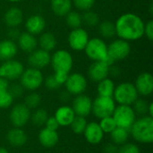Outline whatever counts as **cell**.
Returning <instances> with one entry per match:
<instances>
[{
	"instance_id": "19",
	"label": "cell",
	"mask_w": 153,
	"mask_h": 153,
	"mask_svg": "<svg viewBox=\"0 0 153 153\" xmlns=\"http://www.w3.org/2000/svg\"><path fill=\"white\" fill-rule=\"evenodd\" d=\"M46 20L39 14H33L30 16L25 22V28L27 32L36 36L43 32L46 28Z\"/></svg>"
},
{
	"instance_id": "50",
	"label": "cell",
	"mask_w": 153,
	"mask_h": 153,
	"mask_svg": "<svg viewBox=\"0 0 153 153\" xmlns=\"http://www.w3.org/2000/svg\"><path fill=\"white\" fill-rule=\"evenodd\" d=\"M148 116L153 117V103L149 104V108H148Z\"/></svg>"
},
{
	"instance_id": "14",
	"label": "cell",
	"mask_w": 153,
	"mask_h": 153,
	"mask_svg": "<svg viewBox=\"0 0 153 153\" xmlns=\"http://www.w3.org/2000/svg\"><path fill=\"white\" fill-rule=\"evenodd\" d=\"M51 55L49 52H47L41 48H36L30 53L28 56V63L30 67L42 69L50 65Z\"/></svg>"
},
{
	"instance_id": "40",
	"label": "cell",
	"mask_w": 153,
	"mask_h": 153,
	"mask_svg": "<svg viewBox=\"0 0 153 153\" xmlns=\"http://www.w3.org/2000/svg\"><path fill=\"white\" fill-rule=\"evenodd\" d=\"M117 153H141L140 148L132 143H126L118 148Z\"/></svg>"
},
{
	"instance_id": "15",
	"label": "cell",
	"mask_w": 153,
	"mask_h": 153,
	"mask_svg": "<svg viewBox=\"0 0 153 153\" xmlns=\"http://www.w3.org/2000/svg\"><path fill=\"white\" fill-rule=\"evenodd\" d=\"M91 106H92L91 99L89 96L84 95L82 93V94L77 95L74 99L72 108L75 116L86 117L91 113Z\"/></svg>"
},
{
	"instance_id": "53",
	"label": "cell",
	"mask_w": 153,
	"mask_h": 153,
	"mask_svg": "<svg viewBox=\"0 0 153 153\" xmlns=\"http://www.w3.org/2000/svg\"><path fill=\"white\" fill-rule=\"evenodd\" d=\"M42 1H50V0H42Z\"/></svg>"
},
{
	"instance_id": "7",
	"label": "cell",
	"mask_w": 153,
	"mask_h": 153,
	"mask_svg": "<svg viewBox=\"0 0 153 153\" xmlns=\"http://www.w3.org/2000/svg\"><path fill=\"white\" fill-rule=\"evenodd\" d=\"M20 79V84L24 90L34 91L38 90L44 82V77L39 69L30 67L24 69Z\"/></svg>"
},
{
	"instance_id": "47",
	"label": "cell",
	"mask_w": 153,
	"mask_h": 153,
	"mask_svg": "<svg viewBox=\"0 0 153 153\" xmlns=\"http://www.w3.org/2000/svg\"><path fill=\"white\" fill-rule=\"evenodd\" d=\"M108 74H110V75L114 76V77H117V76H118L120 74V70H119L118 67H117L114 65H112L109 66V73H108Z\"/></svg>"
},
{
	"instance_id": "34",
	"label": "cell",
	"mask_w": 153,
	"mask_h": 153,
	"mask_svg": "<svg viewBox=\"0 0 153 153\" xmlns=\"http://www.w3.org/2000/svg\"><path fill=\"white\" fill-rule=\"evenodd\" d=\"M82 23H85L87 26L94 27L99 25L100 23V17L98 13L91 10L85 11L83 14H82Z\"/></svg>"
},
{
	"instance_id": "43",
	"label": "cell",
	"mask_w": 153,
	"mask_h": 153,
	"mask_svg": "<svg viewBox=\"0 0 153 153\" xmlns=\"http://www.w3.org/2000/svg\"><path fill=\"white\" fill-rule=\"evenodd\" d=\"M59 126H59V124H58V122L55 117H48L46 123H45V127L48 129H50V130L57 131Z\"/></svg>"
},
{
	"instance_id": "13",
	"label": "cell",
	"mask_w": 153,
	"mask_h": 153,
	"mask_svg": "<svg viewBox=\"0 0 153 153\" xmlns=\"http://www.w3.org/2000/svg\"><path fill=\"white\" fill-rule=\"evenodd\" d=\"M89 39V33L86 30L82 29V27L73 29L68 35L69 47L77 52L84 50Z\"/></svg>"
},
{
	"instance_id": "22",
	"label": "cell",
	"mask_w": 153,
	"mask_h": 153,
	"mask_svg": "<svg viewBox=\"0 0 153 153\" xmlns=\"http://www.w3.org/2000/svg\"><path fill=\"white\" fill-rule=\"evenodd\" d=\"M56 119L57 120L58 124L60 126H69L72 123V121L74 120L75 114L72 108V107L67 106V105H64L59 107L55 113Z\"/></svg>"
},
{
	"instance_id": "49",
	"label": "cell",
	"mask_w": 153,
	"mask_h": 153,
	"mask_svg": "<svg viewBox=\"0 0 153 153\" xmlns=\"http://www.w3.org/2000/svg\"><path fill=\"white\" fill-rule=\"evenodd\" d=\"M9 35L11 36V39H10L13 40V38H15L17 39V38L19 37L20 33L18 32V30H16V28H11L10 29V31H9Z\"/></svg>"
},
{
	"instance_id": "29",
	"label": "cell",
	"mask_w": 153,
	"mask_h": 153,
	"mask_svg": "<svg viewBox=\"0 0 153 153\" xmlns=\"http://www.w3.org/2000/svg\"><path fill=\"white\" fill-rule=\"evenodd\" d=\"M129 135H130L129 130L121 128V127H117V126L110 133V136H111V140H112L113 143H115L117 146L118 145L121 146V145L126 143L129 139Z\"/></svg>"
},
{
	"instance_id": "44",
	"label": "cell",
	"mask_w": 153,
	"mask_h": 153,
	"mask_svg": "<svg viewBox=\"0 0 153 153\" xmlns=\"http://www.w3.org/2000/svg\"><path fill=\"white\" fill-rule=\"evenodd\" d=\"M144 36L149 40L153 39V22L152 20L148 21L144 25Z\"/></svg>"
},
{
	"instance_id": "35",
	"label": "cell",
	"mask_w": 153,
	"mask_h": 153,
	"mask_svg": "<svg viewBox=\"0 0 153 153\" xmlns=\"http://www.w3.org/2000/svg\"><path fill=\"white\" fill-rule=\"evenodd\" d=\"M149 102L143 99H137L133 103V109L135 112L136 115L141 116H146L148 115V108H149Z\"/></svg>"
},
{
	"instance_id": "41",
	"label": "cell",
	"mask_w": 153,
	"mask_h": 153,
	"mask_svg": "<svg viewBox=\"0 0 153 153\" xmlns=\"http://www.w3.org/2000/svg\"><path fill=\"white\" fill-rule=\"evenodd\" d=\"M10 94L13 96V98H20L22 96L24 89L21 84H17V83H13L12 85H9L8 90H7Z\"/></svg>"
},
{
	"instance_id": "21",
	"label": "cell",
	"mask_w": 153,
	"mask_h": 153,
	"mask_svg": "<svg viewBox=\"0 0 153 153\" xmlns=\"http://www.w3.org/2000/svg\"><path fill=\"white\" fill-rule=\"evenodd\" d=\"M6 139L8 143L14 147V148H19L23 146L27 141H28V136L22 128L18 127H13V129L9 130L6 135Z\"/></svg>"
},
{
	"instance_id": "28",
	"label": "cell",
	"mask_w": 153,
	"mask_h": 153,
	"mask_svg": "<svg viewBox=\"0 0 153 153\" xmlns=\"http://www.w3.org/2000/svg\"><path fill=\"white\" fill-rule=\"evenodd\" d=\"M115 88H116V85H115L113 80L107 77V78H105V79H103L98 82L97 91H98L99 96L112 97L113 98Z\"/></svg>"
},
{
	"instance_id": "23",
	"label": "cell",
	"mask_w": 153,
	"mask_h": 153,
	"mask_svg": "<svg viewBox=\"0 0 153 153\" xmlns=\"http://www.w3.org/2000/svg\"><path fill=\"white\" fill-rule=\"evenodd\" d=\"M18 53L17 44L12 39H4L0 41V61L13 59Z\"/></svg>"
},
{
	"instance_id": "38",
	"label": "cell",
	"mask_w": 153,
	"mask_h": 153,
	"mask_svg": "<svg viewBox=\"0 0 153 153\" xmlns=\"http://www.w3.org/2000/svg\"><path fill=\"white\" fill-rule=\"evenodd\" d=\"M72 2L73 5H74L78 10L85 12L91 9L96 0H72Z\"/></svg>"
},
{
	"instance_id": "31",
	"label": "cell",
	"mask_w": 153,
	"mask_h": 153,
	"mask_svg": "<svg viewBox=\"0 0 153 153\" xmlns=\"http://www.w3.org/2000/svg\"><path fill=\"white\" fill-rule=\"evenodd\" d=\"M66 24L73 30L82 27V14L77 11H70L65 16Z\"/></svg>"
},
{
	"instance_id": "10",
	"label": "cell",
	"mask_w": 153,
	"mask_h": 153,
	"mask_svg": "<svg viewBox=\"0 0 153 153\" xmlns=\"http://www.w3.org/2000/svg\"><path fill=\"white\" fill-rule=\"evenodd\" d=\"M23 71V64L15 59L4 61L0 65V77L7 80L8 82L19 79Z\"/></svg>"
},
{
	"instance_id": "16",
	"label": "cell",
	"mask_w": 153,
	"mask_h": 153,
	"mask_svg": "<svg viewBox=\"0 0 153 153\" xmlns=\"http://www.w3.org/2000/svg\"><path fill=\"white\" fill-rule=\"evenodd\" d=\"M109 66L106 61H94L88 68L89 78L95 82L107 78L109 75Z\"/></svg>"
},
{
	"instance_id": "6",
	"label": "cell",
	"mask_w": 153,
	"mask_h": 153,
	"mask_svg": "<svg viewBox=\"0 0 153 153\" xmlns=\"http://www.w3.org/2000/svg\"><path fill=\"white\" fill-rule=\"evenodd\" d=\"M83 51L93 62L105 61L108 58V45L100 38L90 39Z\"/></svg>"
},
{
	"instance_id": "18",
	"label": "cell",
	"mask_w": 153,
	"mask_h": 153,
	"mask_svg": "<svg viewBox=\"0 0 153 153\" xmlns=\"http://www.w3.org/2000/svg\"><path fill=\"white\" fill-rule=\"evenodd\" d=\"M83 135L85 140L91 144H99L101 143L104 137V133L101 130L99 123L91 122L88 123L85 130L83 132Z\"/></svg>"
},
{
	"instance_id": "46",
	"label": "cell",
	"mask_w": 153,
	"mask_h": 153,
	"mask_svg": "<svg viewBox=\"0 0 153 153\" xmlns=\"http://www.w3.org/2000/svg\"><path fill=\"white\" fill-rule=\"evenodd\" d=\"M117 152H118V147L115 143H108L104 148L105 153H117Z\"/></svg>"
},
{
	"instance_id": "11",
	"label": "cell",
	"mask_w": 153,
	"mask_h": 153,
	"mask_svg": "<svg viewBox=\"0 0 153 153\" xmlns=\"http://www.w3.org/2000/svg\"><path fill=\"white\" fill-rule=\"evenodd\" d=\"M65 86L66 91L71 95H80L82 94L88 86V81L86 77L80 73L69 74L68 77L64 84Z\"/></svg>"
},
{
	"instance_id": "32",
	"label": "cell",
	"mask_w": 153,
	"mask_h": 153,
	"mask_svg": "<svg viewBox=\"0 0 153 153\" xmlns=\"http://www.w3.org/2000/svg\"><path fill=\"white\" fill-rule=\"evenodd\" d=\"M48 117L47 110L44 108H37L32 114H30V120L36 126H43Z\"/></svg>"
},
{
	"instance_id": "9",
	"label": "cell",
	"mask_w": 153,
	"mask_h": 153,
	"mask_svg": "<svg viewBox=\"0 0 153 153\" xmlns=\"http://www.w3.org/2000/svg\"><path fill=\"white\" fill-rule=\"evenodd\" d=\"M131 53V45L129 41L122 39H117L108 45V56L113 62L126 59Z\"/></svg>"
},
{
	"instance_id": "30",
	"label": "cell",
	"mask_w": 153,
	"mask_h": 153,
	"mask_svg": "<svg viewBox=\"0 0 153 153\" xmlns=\"http://www.w3.org/2000/svg\"><path fill=\"white\" fill-rule=\"evenodd\" d=\"M99 32L100 35L103 39H113L116 34V27H115V22H112L110 21H103L99 23Z\"/></svg>"
},
{
	"instance_id": "42",
	"label": "cell",
	"mask_w": 153,
	"mask_h": 153,
	"mask_svg": "<svg viewBox=\"0 0 153 153\" xmlns=\"http://www.w3.org/2000/svg\"><path fill=\"white\" fill-rule=\"evenodd\" d=\"M45 85H46V87H47L48 90H50V91H56V90L59 89L60 86H61V85L57 82V81L56 80L54 74L48 75V76L46 78V80H45Z\"/></svg>"
},
{
	"instance_id": "2",
	"label": "cell",
	"mask_w": 153,
	"mask_h": 153,
	"mask_svg": "<svg viewBox=\"0 0 153 153\" xmlns=\"http://www.w3.org/2000/svg\"><path fill=\"white\" fill-rule=\"evenodd\" d=\"M129 132L133 138L141 143H152L153 142V117L146 115L136 119Z\"/></svg>"
},
{
	"instance_id": "48",
	"label": "cell",
	"mask_w": 153,
	"mask_h": 153,
	"mask_svg": "<svg viewBox=\"0 0 153 153\" xmlns=\"http://www.w3.org/2000/svg\"><path fill=\"white\" fill-rule=\"evenodd\" d=\"M9 87V82L2 77H0V92L4 91H7Z\"/></svg>"
},
{
	"instance_id": "3",
	"label": "cell",
	"mask_w": 153,
	"mask_h": 153,
	"mask_svg": "<svg viewBox=\"0 0 153 153\" xmlns=\"http://www.w3.org/2000/svg\"><path fill=\"white\" fill-rule=\"evenodd\" d=\"M139 98V94L135 89V86L132 82H122L116 86L113 99L118 105L132 106L133 103Z\"/></svg>"
},
{
	"instance_id": "36",
	"label": "cell",
	"mask_w": 153,
	"mask_h": 153,
	"mask_svg": "<svg viewBox=\"0 0 153 153\" xmlns=\"http://www.w3.org/2000/svg\"><path fill=\"white\" fill-rule=\"evenodd\" d=\"M41 102V97L39 93L32 91L31 93L28 94L25 97L24 100V104L27 108H29L30 109H34L37 108L39 104Z\"/></svg>"
},
{
	"instance_id": "8",
	"label": "cell",
	"mask_w": 153,
	"mask_h": 153,
	"mask_svg": "<svg viewBox=\"0 0 153 153\" xmlns=\"http://www.w3.org/2000/svg\"><path fill=\"white\" fill-rule=\"evenodd\" d=\"M116 107V102L112 97L98 96L94 100H92L91 113L96 117L101 119L103 117L112 116Z\"/></svg>"
},
{
	"instance_id": "33",
	"label": "cell",
	"mask_w": 153,
	"mask_h": 153,
	"mask_svg": "<svg viewBox=\"0 0 153 153\" xmlns=\"http://www.w3.org/2000/svg\"><path fill=\"white\" fill-rule=\"evenodd\" d=\"M87 124L88 123H87V120L85 117H80V116H75L69 126H71V129L74 134H83Z\"/></svg>"
},
{
	"instance_id": "26",
	"label": "cell",
	"mask_w": 153,
	"mask_h": 153,
	"mask_svg": "<svg viewBox=\"0 0 153 153\" xmlns=\"http://www.w3.org/2000/svg\"><path fill=\"white\" fill-rule=\"evenodd\" d=\"M50 6L52 12L60 17H65L70 11H72V0H50Z\"/></svg>"
},
{
	"instance_id": "5",
	"label": "cell",
	"mask_w": 153,
	"mask_h": 153,
	"mask_svg": "<svg viewBox=\"0 0 153 153\" xmlns=\"http://www.w3.org/2000/svg\"><path fill=\"white\" fill-rule=\"evenodd\" d=\"M112 117L117 127L130 130L131 126L136 120V114L132 106L118 105L115 108Z\"/></svg>"
},
{
	"instance_id": "27",
	"label": "cell",
	"mask_w": 153,
	"mask_h": 153,
	"mask_svg": "<svg viewBox=\"0 0 153 153\" xmlns=\"http://www.w3.org/2000/svg\"><path fill=\"white\" fill-rule=\"evenodd\" d=\"M39 35L40 36L38 41V45H39L40 48L49 53L53 51L56 48L57 43L55 35L51 32H44Z\"/></svg>"
},
{
	"instance_id": "51",
	"label": "cell",
	"mask_w": 153,
	"mask_h": 153,
	"mask_svg": "<svg viewBox=\"0 0 153 153\" xmlns=\"http://www.w3.org/2000/svg\"><path fill=\"white\" fill-rule=\"evenodd\" d=\"M0 153H9V152L6 149H4V148L0 147Z\"/></svg>"
},
{
	"instance_id": "52",
	"label": "cell",
	"mask_w": 153,
	"mask_h": 153,
	"mask_svg": "<svg viewBox=\"0 0 153 153\" xmlns=\"http://www.w3.org/2000/svg\"><path fill=\"white\" fill-rule=\"evenodd\" d=\"M9 2H11V3H18V2H20L21 0H8Z\"/></svg>"
},
{
	"instance_id": "1",
	"label": "cell",
	"mask_w": 153,
	"mask_h": 153,
	"mask_svg": "<svg viewBox=\"0 0 153 153\" xmlns=\"http://www.w3.org/2000/svg\"><path fill=\"white\" fill-rule=\"evenodd\" d=\"M143 20L134 13H126L120 15L115 22L116 34L119 39L126 41H134L144 36Z\"/></svg>"
},
{
	"instance_id": "4",
	"label": "cell",
	"mask_w": 153,
	"mask_h": 153,
	"mask_svg": "<svg viewBox=\"0 0 153 153\" xmlns=\"http://www.w3.org/2000/svg\"><path fill=\"white\" fill-rule=\"evenodd\" d=\"M50 65L54 73H64L69 74L73 65L74 58L70 52L65 49H59L51 56Z\"/></svg>"
},
{
	"instance_id": "12",
	"label": "cell",
	"mask_w": 153,
	"mask_h": 153,
	"mask_svg": "<svg viewBox=\"0 0 153 153\" xmlns=\"http://www.w3.org/2000/svg\"><path fill=\"white\" fill-rule=\"evenodd\" d=\"M30 114V109L27 108L24 103H18L12 108L9 119L13 127L22 128L29 122Z\"/></svg>"
},
{
	"instance_id": "39",
	"label": "cell",
	"mask_w": 153,
	"mask_h": 153,
	"mask_svg": "<svg viewBox=\"0 0 153 153\" xmlns=\"http://www.w3.org/2000/svg\"><path fill=\"white\" fill-rule=\"evenodd\" d=\"M13 98L8 91H4L0 92V108H7L12 106L13 102Z\"/></svg>"
},
{
	"instance_id": "20",
	"label": "cell",
	"mask_w": 153,
	"mask_h": 153,
	"mask_svg": "<svg viewBox=\"0 0 153 153\" xmlns=\"http://www.w3.org/2000/svg\"><path fill=\"white\" fill-rule=\"evenodd\" d=\"M17 47L26 53H30L38 47V39L36 37L27 31L20 33L17 38Z\"/></svg>"
},
{
	"instance_id": "24",
	"label": "cell",
	"mask_w": 153,
	"mask_h": 153,
	"mask_svg": "<svg viewBox=\"0 0 153 153\" xmlns=\"http://www.w3.org/2000/svg\"><path fill=\"white\" fill-rule=\"evenodd\" d=\"M58 140L59 135L57 134V131L50 130L44 127L39 133V142L43 147L47 149L53 148L54 146H56L58 143Z\"/></svg>"
},
{
	"instance_id": "45",
	"label": "cell",
	"mask_w": 153,
	"mask_h": 153,
	"mask_svg": "<svg viewBox=\"0 0 153 153\" xmlns=\"http://www.w3.org/2000/svg\"><path fill=\"white\" fill-rule=\"evenodd\" d=\"M54 76L60 85H64L68 77V74L64 73H54Z\"/></svg>"
},
{
	"instance_id": "37",
	"label": "cell",
	"mask_w": 153,
	"mask_h": 153,
	"mask_svg": "<svg viewBox=\"0 0 153 153\" xmlns=\"http://www.w3.org/2000/svg\"><path fill=\"white\" fill-rule=\"evenodd\" d=\"M99 125L104 134H110L117 127V125H116L112 116L101 118Z\"/></svg>"
},
{
	"instance_id": "25",
	"label": "cell",
	"mask_w": 153,
	"mask_h": 153,
	"mask_svg": "<svg viewBox=\"0 0 153 153\" xmlns=\"http://www.w3.org/2000/svg\"><path fill=\"white\" fill-rule=\"evenodd\" d=\"M23 22V13L18 7H11L4 13V22L9 28H16Z\"/></svg>"
},
{
	"instance_id": "17",
	"label": "cell",
	"mask_w": 153,
	"mask_h": 153,
	"mask_svg": "<svg viewBox=\"0 0 153 153\" xmlns=\"http://www.w3.org/2000/svg\"><path fill=\"white\" fill-rule=\"evenodd\" d=\"M138 94L143 96H149L153 91V76L148 72L142 73L138 75L134 83Z\"/></svg>"
}]
</instances>
